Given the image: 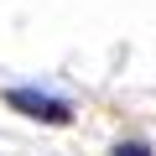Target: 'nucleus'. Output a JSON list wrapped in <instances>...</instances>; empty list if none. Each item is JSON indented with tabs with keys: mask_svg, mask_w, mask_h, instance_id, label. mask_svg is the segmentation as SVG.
<instances>
[{
	"mask_svg": "<svg viewBox=\"0 0 156 156\" xmlns=\"http://www.w3.org/2000/svg\"><path fill=\"white\" fill-rule=\"evenodd\" d=\"M5 104L21 109L26 120H42V125H68L73 120V104L57 99V94H42V89H5Z\"/></svg>",
	"mask_w": 156,
	"mask_h": 156,
	"instance_id": "1",
	"label": "nucleus"
},
{
	"mask_svg": "<svg viewBox=\"0 0 156 156\" xmlns=\"http://www.w3.org/2000/svg\"><path fill=\"white\" fill-rule=\"evenodd\" d=\"M115 156H156V151H151L146 140H120V146H115Z\"/></svg>",
	"mask_w": 156,
	"mask_h": 156,
	"instance_id": "2",
	"label": "nucleus"
}]
</instances>
